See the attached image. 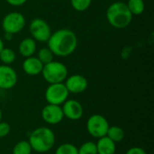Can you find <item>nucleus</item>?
I'll return each mask as SVG.
<instances>
[{
	"instance_id": "20e7f679",
	"label": "nucleus",
	"mask_w": 154,
	"mask_h": 154,
	"mask_svg": "<svg viewBox=\"0 0 154 154\" xmlns=\"http://www.w3.org/2000/svg\"><path fill=\"white\" fill-rule=\"evenodd\" d=\"M41 74L49 84L62 83L68 77V68L60 61L52 60L43 65Z\"/></svg>"
},
{
	"instance_id": "4468645a",
	"label": "nucleus",
	"mask_w": 154,
	"mask_h": 154,
	"mask_svg": "<svg viewBox=\"0 0 154 154\" xmlns=\"http://www.w3.org/2000/svg\"><path fill=\"white\" fill-rule=\"evenodd\" d=\"M36 41L34 39H32V37H27L23 39L18 46V51L19 53L24 57V58H28L31 57L34 54L35 51H36Z\"/></svg>"
},
{
	"instance_id": "f3484780",
	"label": "nucleus",
	"mask_w": 154,
	"mask_h": 154,
	"mask_svg": "<svg viewBox=\"0 0 154 154\" xmlns=\"http://www.w3.org/2000/svg\"><path fill=\"white\" fill-rule=\"evenodd\" d=\"M127 7L133 15H140L144 12L145 4L143 0H128Z\"/></svg>"
},
{
	"instance_id": "9d476101",
	"label": "nucleus",
	"mask_w": 154,
	"mask_h": 154,
	"mask_svg": "<svg viewBox=\"0 0 154 154\" xmlns=\"http://www.w3.org/2000/svg\"><path fill=\"white\" fill-rule=\"evenodd\" d=\"M18 80L16 71L10 65H0V89L13 88Z\"/></svg>"
},
{
	"instance_id": "f03ea898",
	"label": "nucleus",
	"mask_w": 154,
	"mask_h": 154,
	"mask_svg": "<svg viewBox=\"0 0 154 154\" xmlns=\"http://www.w3.org/2000/svg\"><path fill=\"white\" fill-rule=\"evenodd\" d=\"M28 142L32 151L39 153L48 152L55 144V134L49 127H38L30 134Z\"/></svg>"
},
{
	"instance_id": "0eeeda50",
	"label": "nucleus",
	"mask_w": 154,
	"mask_h": 154,
	"mask_svg": "<svg viewBox=\"0 0 154 154\" xmlns=\"http://www.w3.org/2000/svg\"><path fill=\"white\" fill-rule=\"evenodd\" d=\"M25 26V18L20 12H10L2 20V27L5 32L14 34L18 33Z\"/></svg>"
},
{
	"instance_id": "b1692460",
	"label": "nucleus",
	"mask_w": 154,
	"mask_h": 154,
	"mask_svg": "<svg viewBox=\"0 0 154 154\" xmlns=\"http://www.w3.org/2000/svg\"><path fill=\"white\" fill-rule=\"evenodd\" d=\"M11 132V126L8 123L0 121V138L7 136Z\"/></svg>"
},
{
	"instance_id": "412c9836",
	"label": "nucleus",
	"mask_w": 154,
	"mask_h": 154,
	"mask_svg": "<svg viewBox=\"0 0 154 154\" xmlns=\"http://www.w3.org/2000/svg\"><path fill=\"white\" fill-rule=\"evenodd\" d=\"M92 0H70L72 8L78 12H84L91 5Z\"/></svg>"
},
{
	"instance_id": "ddd939ff",
	"label": "nucleus",
	"mask_w": 154,
	"mask_h": 154,
	"mask_svg": "<svg viewBox=\"0 0 154 154\" xmlns=\"http://www.w3.org/2000/svg\"><path fill=\"white\" fill-rule=\"evenodd\" d=\"M43 64L37 57H28L23 62V69L25 74L29 76H37L42 73Z\"/></svg>"
},
{
	"instance_id": "393cba45",
	"label": "nucleus",
	"mask_w": 154,
	"mask_h": 154,
	"mask_svg": "<svg viewBox=\"0 0 154 154\" xmlns=\"http://www.w3.org/2000/svg\"><path fill=\"white\" fill-rule=\"evenodd\" d=\"M125 154H147L144 149L140 147H132L127 150Z\"/></svg>"
},
{
	"instance_id": "423d86ee",
	"label": "nucleus",
	"mask_w": 154,
	"mask_h": 154,
	"mask_svg": "<svg viewBox=\"0 0 154 154\" xmlns=\"http://www.w3.org/2000/svg\"><path fill=\"white\" fill-rule=\"evenodd\" d=\"M69 95V92L63 82L50 84L45 90V99L51 105H62L68 99Z\"/></svg>"
},
{
	"instance_id": "a211bd4d",
	"label": "nucleus",
	"mask_w": 154,
	"mask_h": 154,
	"mask_svg": "<svg viewBox=\"0 0 154 154\" xmlns=\"http://www.w3.org/2000/svg\"><path fill=\"white\" fill-rule=\"evenodd\" d=\"M16 59V54L13 49L10 48H4L0 51V60L5 65H10L12 64Z\"/></svg>"
},
{
	"instance_id": "bb28decb",
	"label": "nucleus",
	"mask_w": 154,
	"mask_h": 154,
	"mask_svg": "<svg viewBox=\"0 0 154 154\" xmlns=\"http://www.w3.org/2000/svg\"><path fill=\"white\" fill-rule=\"evenodd\" d=\"M5 48V45H4V42H3V39L0 37V51Z\"/></svg>"
},
{
	"instance_id": "1a4fd4ad",
	"label": "nucleus",
	"mask_w": 154,
	"mask_h": 154,
	"mask_svg": "<svg viewBox=\"0 0 154 154\" xmlns=\"http://www.w3.org/2000/svg\"><path fill=\"white\" fill-rule=\"evenodd\" d=\"M42 118L48 125L60 124L64 118L61 106L51 104L46 105L42 110Z\"/></svg>"
},
{
	"instance_id": "5701e85b",
	"label": "nucleus",
	"mask_w": 154,
	"mask_h": 154,
	"mask_svg": "<svg viewBox=\"0 0 154 154\" xmlns=\"http://www.w3.org/2000/svg\"><path fill=\"white\" fill-rule=\"evenodd\" d=\"M55 154H78V148L72 143H62L56 149Z\"/></svg>"
},
{
	"instance_id": "cd10ccee",
	"label": "nucleus",
	"mask_w": 154,
	"mask_h": 154,
	"mask_svg": "<svg viewBox=\"0 0 154 154\" xmlns=\"http://www.w3.org/2000/svg\"><path fill=\"white\" fill-rule=\"evenodd\" d=\"M2 117H3V113H2V110L0 108V121L2 120Z\"/></svg>"
},
{
	"instance_id": "6e6552de",
	"label": "nucleus",
	"mask_w": 154,
	"mask_h": 154,
	"mask_svg": "<svg viewBox=\"0 0 154 154\" xmlns=\"http://www.w3.org/2000/svg\"><path fill=\"white\" fill-rule=\"evenodd\" d=\"M29 31L32 38L40 42H47L51 34V26L42 18L32 19L29 24Z\"/></svg>"
},
{
	"instance_id": "aec40b11",
	"label": "nucleus",
	"mask_w": 154,
	"mask_h": 154,
	"mask_svg": "<svg viewBox=\"0 0 154 154\" xmlns=\"http://www.w3.org/2000/svg\"><path fill=\"white\" fill-rule=\"evenodd\" d=\"M53 57H54L53 53L51 52V51L48 47L41 48V49L39 50V51H38V56H37V58L39 59V60H40L43 65H45V64H47V63H49V62L54 60H53Z\"/></svg>"
},
{
	"instance_id": "f257e3e1",
	"label": "nucleus",
	"mask_w": 154,
	"mask_h": 154,
	"mask_svg": "<svg viewBox=\"0 0 154 154\" xmlns=\"http://www.w3.org/2000/svg\"><path fill=\"white\" fill-rule=\"evenodd\" d=\"M78 42L76 33L72 30L63 28L51 32L47 41V47L51 51L54 56L68 57L76 51Z\"/></svg>"
},
{
	"instance_id": "7ed1b4c3",
	"label": "nucleus",
	"mask_w": 154,
	"mask_h": 154,
	"mask_svg": "<svg viewBox=\"0 0 154 154\" xmlns=\"http://www.w3.org/2000/svg\"><path fill=\"white\" fill-rule=\"evenodd\" d=\"M106 20L108 23L116 28H126L133 20V14L129 11L126 3L117 1L112 3L106 10Z\"/></svg>"
},
{
	"instance_id": "f8f14e48",
	"label": "nucleus",
	"mask_w": 154,
	"mask_h": 154,
	"mask_svg": "<svg viewBox=\"0 0 154 154\" xmlns=\"http://www.w3.org/2000/svg\"><path fill=\"white\" fill-rule=\"evenodd\" d=\"M61 108L64 116L71 121L79 120L83 116V106L78 100L67 99L62 104Z\"/></svg>"
},
{
	"instance_id": "4be33fe9",
	"label": "nucleus",
	"mask_w": 154,
	"mask_h": 154,
	"mask_svg": "<svg viewBox=\"0 0 154 154\" xmlns=\"http://www.w3.org/2000/svg\"><path fill=\"white\" fill-rule=\"evenodd\" d=\"M78 154H97L96 143L94 142L84 143L78 148Z\"/></svg>"
},
{
	"instance_id": "dca6fc26",
	"label": "nucleus",
	"mask_w": 154,
	"mask_h": 154,
	"mask_svg": "<svg viewBox=\"0 0 154 154\" xmlns=\"http://www.w3.org/2000/svg\"><path fill=\"white\" fill-rule=\"evenodd\" d=\"M106 136L109 139H111L114 143H121L125 139V134L123 128L116 125H113V126H109L106 133Z\"/></svg>"
},
{
	"instance_id": "9b49d317",
	"label": "nucleus",
	"mask_w": 154,
	"mask_h": 154,
	"mask_svg": "<svg viewBox=\"0 0 154 154\" xmlns=\"http://www.w3.org/2000/svg\"><path fill=\"white\" fill-rule=\"evenodd\" d=\"M64 84L68 91L72 94L83 93L87 90L88 87V79L80 74H74L69 77H67Z\"/></svg>"
},
{
	"instance_id": "2eb2a0df",
	"label": "nucleus",
	"mask_w": 154,
	"mask_h": 154,
	"mask_svg": "<svg viewBox=\"0 0 154 154\" xmlns=\"http://www.w3.org/2000/svg\"><path fill=\"white\" fill-rule=\"evenodd\" d=\"M116 143L109 139L106 135L98 139L97 145V154H115L116 151Z\"/></svg>"
},
{
	"instance_id": "39448f33",
	"label": "nucleus",
	"mask_w": 154,
	"mask_h": 154,
	"mask_svg": "<svg viewBox=\"0 0 154 154\" xmlns=\"http://www.w3.org/2000/svg\"><path fill=\"white\" fill-rule=\"evenodd\" d=\"M109 123L107 119L102 115H93L87 121V130L88 133L94 138L99 139L106 135L107 130L109 128Z\"/></svg>"
},
{
	"instance_id": "a878e982",
	"label": "nucleus",
	"mask_w": 154,
	"mask_h": 154,
	"mask_svg": "<svg viewBox=\"0 0 154 154\" xmlns=\"http://www.w3.org/2000/svg\"><path fill=\"white\" fill-rule=\"evenodd\" d=\"M5 1L7 4L13 6H20V5H24L27 2V0H5Z\"/></svg>"
},
{
	"instance_id": "6ab92c4d",
	"label": "nucleus",
	"mask_w": 154,
	"mask_h": 154,
	"mask_svg": "<svg viewBox=\"0 0 154 154\" xmlns=\"http://www.w3.org/2000/svg\"><path fill=\"white\" fill-rule=\"evenodd\" d=\"M32 149L28 141H20L13 148V154H32Z\"/></svg>"
}]
</instances>
